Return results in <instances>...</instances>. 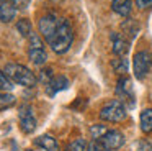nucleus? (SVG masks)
I'll use <instances>...</instances> for the list:
<instances>
[{"label":"nucleus","mask_w":152,"mask_h":151,"mask_svg":"<svg viewBox=\"0 0 152 151\" xmlns=\"http://www.w3.org/2000/svg\"><path fill=\"white\" fill-rule=\"evenodd\" d=\"M28 56H30L31 62H34L36 66H43L48 61V54L44 51V48H30Z\"/></svg>","instance_id":"12"},{"label":"nucleus","mask_w":152,"mask_h":151,"mask_svg":"<svg viewBox=\"0 0 152 151\" xmlns=\"http://www.w3.org/2000/svg\"><path fill=\"white\" fill-rule=\"evenodd\" d=\"M111 66H113V69H115L116 72H119V74H124V72H128V62H126V59L119 58V56L111 61Z\"/></svg>","instance_id":"20"},{"label":"nucleus","mask_w":152,"mask_h":151,"mask_svg":"<svg viewBox=\"0 0 152 151\" xmlns=\"http://www.w3.org/2000/svg\"><path fill=\"white\" fill-rule=\"evenodd\" d=\"M111 8L121 16H129L132 10V2L131 0H111Z\"/></svg>","instance_id":"10"},{"label":"nucleus","mask_w":152,"mask_h":151,"mask_svg":"<svg viewBox=\"0 0 152 151\" xmlns=\"http://www.w3.org/2000/svg\"><path fill=\"white\" fill-rule=\"evenodd\" d=\"M87 151H111V150L106 148L100 140H92L88 144H87Z\"/></svg>","instance_id":"22"},{"label":"nucleus","mask_w":152,"mask_h":151,"mask_svg":"<svg viewBox=\"0 0 152 151\" xmlns=\"http://www.w3.org/2000/svg\"><path fill=\"white\" fill-rule=\"evenodd\" d=\"M85 150H87V141L83 138H77L66 146V151H85Z\"/></svg>","instance_id":"19"},{"label":"nucleus","mask_w":152,"mask_h":151,"mask_svg":"<svg viewBox=\"0 0 152 151\" xmlns=\"http://www.w3.org/2000/svg\"><path fill=\"white\" fill-rule=\"evenodd\" d=\"M100 141H102L106 148L115 151V150H118V148H121L123 144H124V136H123V133L118 130H108L102 138H100Z\"/></svg>","instance_id":"7"},{"label":"nucleus","mask_w":152,"mask_h":151,"mask_svg":"<svg viewBox=\"0 0 152 151\" xmlns=\"http://www.w3.org/2000/svg\"><path fill=\"white\" fill-rule=\"evenodd\" d=\"M5 74L8 76L12 82L18 85H23V87H33L36 84V76L23 64H17V62H10V64L5 66Z\"/></svg>","instance_id":"2"},{"label":"nucleus","mask_w":152,"mask_h":151,"mask_svg":"<svg viewBox=\"0 0 152 151\" xmlns=\"http://www.w3.org/2000/svg\"><path fill=\"white\" fill-rule=\"evenodd\" d=\"M137 151H152V143H149V141H142V143L137 146Z\"/></svg>","instance_id":"28"},{"label":"nucleus","mask_w":152,"mask_h":151,"mask_svg":"<svg viewBox=\"0 0 152 151\" xmlns=\"http://www.w3.org/2000/svg\"><path fill=\"white\" fill-rule=\"evenodd\" d=\"M17 15V8L13 7L12 0H0V21L10 23Z\"/></svg>","instance_id":"9"},{"label":"nucleus","mask_w":152,"mask_h":151,"mask_svg":"<svg viewBox=\"0 0 152 151\" xmlns=\"http://www.w3.org/2000/svg\"><path fill=\"white\" fill-rule=\"evenodd\" d=\"M118 94L121 95H128V97H132V90H131V81H129L126 76H121L118 79Z\"/></svg>","instance_id":"15"},{"label":"nucleus","mask_w":152,"mask_h":151,"mask_svg":"<svg viewBox=\"0 0 152 151\" xmlns=\"http://www.w3.org/2000/svg\"><path fill=\"white\" fill-rule=\"evenodd\" d=\"M13 89V82L8 79V76L4 71H0V90L2 92H8Z\"/></svg>","instance_id":"21"},{"label":"nucleus","mask_w":152,"mask_h":151,"mask_svg":"<svg viewBox=\"0 0 152 151\" xmlns=\"http://www.w3.org/2000/svg\"><path fill=\"white\" fill-rule=\"evenodd\" d=\"M67 85H69V81H67V79L64 77V76H57V77H54L53 81H51L49 84L46 85V87L49 89V94H51V95H54L56 92L67 89Z\"/></svg>","instance_id":"13"},{"label":"nucleus","mask_w":152,"mask_h":151,"mask_svg":"<svg viewBox=\"0 0 152 151\" xmlns=\"http://www.w3.org/2000/svg\"><path fill=\"white\" fill-rule=\"evenodd\" d=\"M110 38H111V41H113V53H115L116 56H119V58H123L129 49L126 38L123 35H119V33H111Z\"/></svg>","instance_id":"8"},{"label":"nucleus","mask_w":152,"mask_h":151,"mask_svg":"<svg viewBox=\"0 0 152 151\" xmlns=\"http://www.w3.org/2000/svg\"><path fill=\"white\" fill-rule=\"evenodd\" d=\"M18 118H20V128L25 131V133H33L36 130V117L33 113V108L31 105H23L20 108V113H18Z\"/></svg>","instance_id":"6"},{"label":"nucleus","mask_w":152,"mask_h":151,"mask_svg":"<svg viewBox=\"0 0 152 151\" xmlns=\"http://www.w3.org/2000/svg\"><path fill=\"white\" fill-rule=\"evenodd\" d=\"M28 39H30V48H43V41L36 33H33Z\"/></svg>","instance_id":"25"},{"label":"nucleus","mask_w":152,"mask_h":151,"mask_svg":"<svg viewBox=\"0 0 152 151\" xmlns=\"http://www.w3.org/2000/svg\"><path fill=\"white\" fill-rule=\"evenodd\" d=\"M61 20H62V18H61ZM61 20L57 18L56 15H53V13H48V15L41 16L39 23H38V28H39L41 36H43L48 43H49V39L54 36L57 26L61 25Z\"/></svg>","instance_id":"5"},{"label":"nucleus","mask_w":152,"mask_h":151,"mask_svg":"<svg viewBox=\"0 0 152 151\" xmlns=\"http://www.w3.org/2000/svg\"><path fill=\"white\" fill-rule=\"evenodd\" d=\"M15 102H17L15 95L8 94V92H0V110H5V108L13 107Z\"/></svg>","instance_id":"17"},{"label":"nucleus","mask_w":152,"mask_h":151,"mask_svg":"<svg viewBox=\"0 0 152 151\" xmlns=\"http://www.w3.org/2000/svg\"><path fill=\"white\" fill-rule=\"evenodd\" d=\"M136 5H137L139 8L145 10V8H149V7H152V0H136Z\"/></svg>","instance_id":"27"},{"label":"nucleus","mask_w":152,"mask_h":151,"mask_svg":"<svg viewBox=\"0 0 152 151\" xmlns=\"http://www.w3.org/2000/svg\"><path fill=\"white\" fill-rule=\"evenodd\" d=\"M141 130L142 133H152V108H145L141 113Z\"/></svg>","instance_id":"14"},{"label":"nucleus","mask_w":152,"mask_h":151,"mask_svg":"<svg viewBox=\"0 0 152 151\" xmlns=\"http://www.w3.org/2000/svg\"><path fill=\"white\" fill-rule=\"evenodd\" d=\"M106 128L103 127V125H93L92 128H90V133H92V138L93 140H100V138L103 136V135L106 133Z\"/></svg>","instance_id":"23"},{"label":"nucleus","mask_w":152,"mask_h":151,"mask_svg":"<svg viewBox=\"0 0 152 151\" xmlns=\"http://www.w3.org/2000/svg\"><path fill=\"white\" fill-rule=\"evenodd\" d=\"M132 67H134V76L137 79H144L147 72L152 67V53L147 49L136 53L134 59H132Z\"/></svg>","instance_id":"4"},{"label":"nucleus","mask_w":152,"mask_h":151,"mask_svg":"<svg viewBox=\"0 0 152 151\" xmlns=\"http://www.w3.org/2000/svg\"><path fill=\"white\" fill-rule=\"evenodd\" d=\"M53 69H51V67H48V69H43V71H41V81H43L44 82V84H49V82L51 81H53Z\"/></svg>","instance_id":"24"},{"label":"nucleus","mask_w":152,"mask_h":151,"mask_svg":"<svg viewBox=\"0 0 152 151\" xmlns=\"http://www.w3.org/2000/svg\"><path fill=\"white\" fill-rule=\"evenodd\" d=\"M12 3L17 10H26L30 7V0H12Z\"/></svg>","instance_id":"26"},{"label":"nucleus","mask_w":152,"mask_h":151,"mask_svg":"<svg viewBox=\"0 0 152 151\" xmlns=\"http://www.w3.org/2000/svg\"><path fill=\"white\" fill-rule=\"evenodd\" d=\"M121 28L124 30L126 35H129V36H136V33L139 31V25L134 21V20H131V18L124 20V21L121 23Z\"/></svg>","instance_id":"18"},{"label":"nucleus","mask_w":152,"mask_h":151,"mask_svg":"<svg viewBox=\"0 0 152 151\" xmlns=\"http://www.w3.org/2000/svg\"><path fill=\"white\" fill-rule=\"evenodd\" d=\"M17 30H18V33H20V35L23 36V38H30V36L33 35V26H31L30 20H26V18L18 20V23H17Z\"/></svg>","instance_id":"16"},{"label":"nucleus","mask_w":152,"mask_h":151,"mask_svg":"<svg viewBox=\"0 0 152 151\" xmlns=\"http://www.w3.org/2000/svg\"><path fill=\"white\" fill-rule=\"evenodd\" d=\"M72 39H74V31H72L70 23L67 21V20H61V25L57 26L54 36L49 39V46L54 53L64 54V53L70 48Z\"/></svg>","instance_id":"1"},{"label":"nucleus","mask_w":152,"mask_h":151,"mask_svg":"<svg viewBox=\"0 0 152 151\" xmlns=\"http://www.w3.org/2000/svg\"><path fill=\"white\" fill-rule=\"evenodd\" d=\"M126 117H128L126 107L119 100L106 102V104L102 107V110H100V118L105 120V121H110V123L123 121V120H126Z\"/></svg>","instance_id":"3"},{"label":"nucleus","mask_w":152,"mask_h":151,"mask_svg":"<svg viewBox=\"0 0 152 151\" xmlns=\"http://www.w3.org/2000/svg\"><path fill=\"white\" fill-rule=\"evenodd\" d=\"M36 144L41 146L44 151H59V144L51 135H43L36 140Z\"/></svg>","instance_id":"11"}]
</instances>
